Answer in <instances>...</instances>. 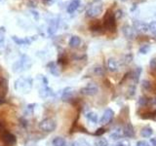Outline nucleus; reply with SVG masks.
I'll return each mask as SVG.
<instances>
[{"label": "nucleus", "mask_w": 156, "mask_h": 146, "mask_svg": "<svg viewBox=\"0 0 156 146\" xmlns=\"http://www.w3.org/2000/svg\"><path fill=\"white\" fill-rule=\"evenodd\" d=\"M44 2H45L47 5H51V4H53L54 2H55V0H44Z\"/></svg>", "instance_id": "37"}, {"label": "nucleus", "mask_w": 156, "mask_h": 146, "mask_svg": "<svg viewBox=\"0 0 156 146\" xmlns=\"http://www.w3.org/2000/svg\"><path fill=\"white\" fill-rule=\"evenodd\" d=\"M120 1H122V2H126V1H128V0H120Z\"/></svg>", "instance_id": "40"}, {"label": "nucleus", "mask_w": 156, "mask_h": 146, "mask_svg": "<svg viewBox=\"0 0 156 146\" xmlns=\"http://www.w3.org/2000/svg\"><path fill=\"white\" fill-rule=\"evenodd\" d=\"M5 101H6V100H5V99H4V97H3V96H0V105H1V104H3Z\"/></svg>", "instance_id": "39"}, {"label": "nucleus", "mask_w": 156, "mask_h": 146, "mask_svg": "<svg viewBox=\"0 0 156 146\" xmlns=\"http://www.w3.org/2000/svg\"><path fill=\"white\" fill-rule=\"evenodd\" d=\"M136 146H149V143L147 141H144V140H140L136 142Z\"/></svg>", "instance_id": "35"}, {"label": "nucleus", "mask_w": 156, "mask_h": 146, "mask_svg": "<svg viewBox=\"0 0 156 146\" xmlns=\"http://www.w3.org/2000/svg\"><path fill=\"white\" fill-rule=\"evenodd\" d=\"M123 134H124V136H126V137H134L135 136V130H134V127L133 125H132L131 123H128L125 128L123 129Z\"/></svg>", "instance_id": "14"}, {"label": "nucleus", "mask_w": 156, "mask_h": 146, "mask_svg": "<svg viewBox=\"0 0 156 146\" xmlns=\"http://www.w3.org/2000/svg\"><path fill=\"white\" fill-rule=\"evenodd\" d=\"M31 13H32V15H34V16H35V19H38V13L36 12V11H33V10H31Z\"/></svg>", "instance_id": "38"}, {"label": "nucleus", "mask_w": 156, "mask_h": 146, "mask_svg": "<svg viewBox=\"0 0 156 146\" xmlns=\"http://www.w3.org/2000/svg\"><path fill=\"white\" fill-rule=\"evenodd\" d=\"M58 24H60V22H58V18L57 19H54L51 21L50 24H49V26H48V33L49 34H54V33H56L57 30H58Z\"/></svg>", "instance_id": "12"}, {"label": "nucleus", "mask_w": 156, "mask_h": 146, "mask_svg": "<svg viewBox=\"0 0 156 146\" xmlns=\"http://www.w3.org/2000/svg\"><path fill=\"white\" fill-rule=\"evenodd\" d=\"M102 4L101 3H98L95 5H92V6L87 10L86 12V16L88 18H96L98 16H100L102 12Z\"/></svg>", "instance_id": "7"}, {"label": "nucleus", "mask_w": 156, "mask_h": 146, "mask_svg": "<svg viewBox=\"0 0 156 146\" xmlns=\"http://www.w3.org/2000/svg\"><path fill=\"white\" fill-rule=\"evenodd\" d=\"M32 87V83L30 79H27V78H20L15 83V89L16 91H19L23 92V94H26L30 91Z\"/></svg>", "instance_id": "2"}, {"label": "nucleus", "mask_w": 156, "mask_h": 146, "mask_svg": "<svg viewBox=\"0 0 156 146\" xmlns=\"http://www.w3.org/2000/svg\"><path fill=\"white\" fill-rule=\"evenodd\" d=\"M31 66V61L30 58L27 56H23L21 60H19L13 64V71L14 72H23L24 70L29 69V67Z\"/></svg>", "instance_id": "1"}, {"label": "nucleus", "mask_w": 156, "mask_h": 146, "mask_svg": "<svg viewBox=\"0 0 156 146\" xmlns=\"http://www.w3.org/2000/svg\"><path fill=\"white\" fill-rule=\"evenodd\" d=\"M96 146H107V141L105 139H100L99 141H97Z\"/></svg>", "instance_id": "32"}, {"label": "nucleus", "mask_w": 156, "mask_h": 146, "mask_svg": "<svg viewBox=\"0 0 156 146\" xmlns=\"http://www.w3.org/2000/svg\"><path fill=\"white\" fill-rule=\"evenodd\" d=\"M140 73H141V67H136V69L134 70V72L132 73V78L135 83H138L140 80Z\"/></svg>", "instance_id": "22"}, {"label": "nucleus", "mask_w": 156, "mask_h": 146, "mask_svg": "<svg viewBox=\"0 0 156 146\" xmlns=\"http://www.w3.org/2000/svg\"><path fill=\"white\" fill-rule=\"evenodd\" d=\"M122 32H123L124 36L128 39V40H134L136 35V31L135 30V28L133 26H129V24H125L122 27Z\"/></svg>", "instance_id": "9"}, {"label": "nucleus", "mask_w": 156, "mask_h": 146, "mask_svg": "<svg viewBox=\"0 0 156 146\" xmlns=\"http://www.w3.org/2000/svg\"><path fill=\"white\" fill-rule=\"evenodd\" d=\"M118 67H119L118 61H117L115 58L113 57L108 58V61H107V69L110 72H116L118 70Z\"/></svg>", "instance_id": "13"}, {"label": "nucleus", "mask_w": 156, "mask_h": 146, "mask_svg": "<svg viewBox=\"0 0 156 146\" xmlns=\"http://www.w3.org/2000/svg\"><path fill=\"white\" fill-rule=\"evenodd\" d=\"M68 45H69L70 48H78L80 45H81V38L77 35H73L70 37L69 39V42H68Z\"/></svg>", "instance_id": "16"}, {"label": "nucleus", "mask_w": 156, "mask_h": 146, "mask_svg": "<svg viewBox=\"0 0 156 146\" xmlns=\"http://www.w3.org/2000/svg\"><path fill=\"white\" fill-rule=\"evenodd\" d=\"M150 144L152 146H156V137L150 138Z\"/></svg>", "instance_id": "36"}, {"label": "nucleus", "mask_w": 156, "mask_h": 146, "mask_svg": "<svg viewBox=\"0 0 156 146\" xmlns=\"http://www.w3.org/2000/svg\"><path fill=\"white\" fill-rule=\"evenodd\" d=\"M57 123L56 121L52 118H46L43 119L40 123H39V129L45 133H52L56 130Z\"/></svg>", "instance_id": "4"}, {"label": "nucleus", "mask_w": 156, "mask_h": 146, "mask_svg": "<svg viewBox=\"0 0 156 146\" xmlns=\"http://www.w3.org/2000/svg\"><path fill=\"white\" fill-rule=\"evenodd\" d=\"M86 118L94 124L98 123V115L95 113V112H89V113H87Z\"/></svg>", "instance_id": "23"}, {"label": "nucleus", "mask_w": 156, "mask_h": 146, "mask_svg": "<svg viewBox=\"0 0 156 146\" xmlns=\"http://www.w3.org/2000/svg\"><path fill=\"white\" fill-rule=\"evenodd\" d=\"M53 146H66V139L62 137V136H56L52 141Z\"/></svg>", "instance_id": "19"}, {"label": "nucleus", "mask_w": 156, "mask_h": 146, "mask_svg": "<svg viewBox=\"0 0 156 146\" xmlns=\"http://www.w3.org/2000/svg\"><path fill=\"white\" fill-rule=\"evenodd\" d=\"M153 134V130L150 128V127H144V128L141 129L140 130V135L143 137H150Z\"/></svg>", "instance_id": "20"}, {"label": "nucleus", "mask_w": 156, "mask_h": 146, "mask_svg": "<svg viewBox=\"0 0 156 146\" xmlns=\"http://www.w3.org/2000/svg\"><path fill=\"white\" fill-rule=\"evenodd\" d=\"M148 26H149V30H150V32L152 33L153 35L156 37V22L155 21L150 22L148 23Z\"/></svg>", "instance_id": "26"}, {"label": "nucleus", "mask_w": 156, "mask_h": 146, "mask_svg": "<svg viewBox=\"0 0 156 146\" xmlns=\"http://www.w3.org/2000/svg\"><path fill=\"white\" fill-rule=\"evenodd\" d=\"M132 60H133V55L132 54H128V55L125 56V63H130L132 61Z\"/></svg>", "instance_id": "34"}, {"label": "nucleus", "mask_w": 156, "mask_h": 146, "mask_svg": "<svg viewBox=\"0 0 156 146\" xmlns=\"http://www.w3.org/2000/svg\"><path fill=\"white\" fill-rule=\"evenodd\" d=\"M148 101H149V99H147L146 96H140V99H139V104L140 105V106H145L146 104L148 103Z\"/></svg>", "instance_id": "27"}, {"label": "nucleus", "mask_w": 156, "mask_h": 146, "mask_svg": "<svg viewBox=\"0 0 156 146\" xmlns=\"http://www.w3.org/2000/svg\"><path fill=\"white\" fill-rule=\"evenodd\" d=\"M47 66L49 68V71H50L51 74H53L54 76L58 77L61 75V70H60V68H58V66L56 62H54V61L49 62L47 64Z\"/></svg>", "instance_id": "11"}, {"label": "nucleus", "mask_w": 156, "mask_h": 146, "mask_svg": "<svg viewBox=\"0 0 156 146\" xmlns=\"http://www.w3.org/2000/svg\"><path fill=\"white\" fill-rule=\"evenodd\" d=\"M114 17L116 19H118L121 17H123V11H122V10H117V11L114 13Z\"/></svg>", "instance_id": "33"}, {"label": "nucleus", "mask_w": 156, "mask_h": 146, "mask_svg": "<svg viewBox=\"0 0 156 146\" xmlns=\"http://www.w3.org/2000/svg\"><path fill=\"white\" fill-rule=\"evenodd\" d=\"M13 41L18 44L20 46H23V45H29V44L31 43V39H29L28 37H26V38H20V37H17V36H13L12 37Z\"/></svg>", "instance_id": "17"}, {"label": "nucleus", "mask_w": 156, "mask_h": 146, "mask_svg": "<svg viewBox=\"0 0 156 146\" xmlns=\"http://www.w3.org/2000/svg\"><path fill=\"white\" fill-rule=\"evenodd\" d=\"M104 26L106 30L110 32H114L116 28V19L114 17V13L112 14L108 12L105 17V22H104Z\"/></svg>", "instance_id": "5"}, {"label": "nucleus", "mask_w": 156, "mask_h": 146, "mask_svg": "<svg viewBox=\"0 0 156 146\" xmlns=\"http://www.w3.org/2000/svg\"><path fill=\"white\" fill-rule=\"evenodd\" d=\"M149 66L151 68V70H156V57L151 58V61L149 62Z\"/></svg>", "instance_id": "29"}, {"label": "nucleus", "mask_w": 156, "mask_h": 146, "mask_svg": "<svg viewBox=\"0 0 156 146\" xmlns=\"http://www.w3.org/2000/svg\"><path fill=\"white\" fill-rule=\"evenodd\" d=\"M4 33H5V29L3 27V28L0 29V46L3 45V43H4V39H5Z\"/></svg>", "instance_id": "30"}, {"label": "nucleus", "mask_w": 156, "mask_h": 146, "mask_svg": "<svg viewBox=\"0 0 156 146\" xmlns=\"http://www.w3.org/2000/svg\"><path fill=\"white\" fill-rule=\"evenodd\" d=\"M99 92V88L95 84V83H89L87 86L83 87L80 90V92L84 96H93L98 94Z\"/></svg>", "instance_id": "6"}, {"label": "nucleus", "mask_w": 156, "mask_h": 146, "mask_svg": "<svg viewBox=\"0 0 156 146\" xmlns=\"http://www.w3.org/2000/svg\"><path fill=\"white\" fill-rule=\"evenodd\" d=\"M95 1H100V0H95Z\"/></svg>", "instance_id": "42"}, {"label": "nucleus", "mask_w": 156, "mask_h": 146, "mask_svg": "<svg viewBox=\"0 0 156 146\" xmlns=\"http://www.w3.org/2000/svg\"><path fill=\"white\" fill-rule=\"evenodd\" d=\"M105 133V130L104 129V128H100V129H98L97 130H96V133L94 134L95 135H97V136H101V135H102Z\"/></svg>", "instance_id": "31"}, {"label": "nucleus", "mask_w": 156, "mask_h": 146, "mask_svg": "<svg viewBox=\"0 0 156 146\" xmlns=\"http://www.w3.org/2000/svg\"><path fill=\"white\" fill-rule=\"evenodd\" d=\"M73 95V89L70 87L66 88L65 90L62 91V100H68L71 99V96Z\"/></svg>", "instance_id": "18"}, {"label": "nucleus", "mask_w": 156, "mask_h": 146, "mask_svg": "<svg viewBox=\"0 0 156 146\" xmlns=\"http://www.w3.org/2000/svg\"><path fill=\"white\" fill-rule=\"evenodd\" d=\"M79 6H80V1H79V0H72V1L69 4H68L66 11H67L68 14H73L78 8H79Z\"/></svg>", "instance_id": "15"}, {"label": "nucleus", "mask_w": 156, "mask_h": 146, "mask_svg": "<svg viewBox=\"0 0 156 146\" xmlns=\"http://www.w3.org/2000/svg\"><path fill=\"white\" fill-rule=\"evenodd\" d=\"M123 135H124L123 130H122L121 129H118V130H113V133H111V134H110L109 137H110L111 139H119V138H121Z\"/></svg>", "instance_id": "21"}, {"label": "nucleus", "mask_w": 156, "mask_h": 146, "mask_svg": "<svg viewBox=\"0 0 156 146\" xmlns=\"http://www.w3.org/2000/svg\"><path fill=\"white\" fill-rule=\"evenodd\" d=\"M94 73L98 76H101V75L105 74V70H104V68H102V66L97 65L94 67Z\"/></svg>", "instance_id": "24"}, {"label": "nucleus", "mask_w": 156, "mask_h": 146, "mask_svg": "<svg viewBox=\"0 0 156 146\" xmlns=\"http://www.w3.org/2000/svg\"><path fill=\"white\" fill-rule=\"evenodd\" d=\"M69 146H75V144H70Z\"/></svg>", "instance_id": "41"}, {"label": "nucleus", "mask_w": 156, "mask_h": 146, "mask_svg": "<svg viewBox=\"0 0 156 146\" xmlns=\"http://www.w3.org/2000/svg\"><path fill=\"white\" fill-rule=\"evenodd\" d=\"M0 139L2 142L7 146H14L17 143V138L12 133H10L7 130L0 129Z\"/></svg>", "instance_id": "3"}, {"label": "nucleus", "mask_w": 156, "mask_h": 146, "mask_svg": "<svg viewBox=\"0 0 156 146\" xmlns=\"http://www.w3.org/2000/svg\"><path fill=\"white\" fill-rule=\"evenodd\" d=\"M133 27L135 28V30L136 32H140V33H143V34L150 32L148 23H145L144 22L139 21V19H135V21L133 22Z\"/></svg>", "instance_id": "8"}, {"label": "nucleus", "mask_w": 156, "mask_h": 146, "mask_svg": "<svg viewBox=\"0 0 156 146\" xmlns=\"http://www.w3.org/2000/svg\"><path fill=\"white\" fill-rule=\"evenodd\" d=\"M141 87H143V89L145 90V91L150 90V88H151V83H150V81H148V80H144L143 82H141Z\"/></svg>", "instance_id": "28"}, {"label": "nucleus", "mask_w": 156, "mask_h": 146, "mask_svg": "<svg viewBox=\"0 0 156 146\" xmlns=\"http://www.w3.org/2000/svg\"><path fill=\"white\" fill-rule=\"evenodd\" d=\"M150 46L149 45H143L140 48V54H141V55H146V54H148L150 52Z\"/></svg>", "instance_id": "25"}, {"label": "nucleus", "mask_w": 156, "mask_h": 146, "mask_svg": "<svg viewBox=\"0 0 156 146\" xmlns=\"http://www.w3.org/2000/svg\"><path fill=\"white\" fill-rule=\"evenodd\" d=\"M114 117V111L110 109V108H107L104 114H102L101 118L100 120V123L101 125H106V124H109L110 122L112 121Z\"/></svg>", "instance_id": "10"}]
</instances>
